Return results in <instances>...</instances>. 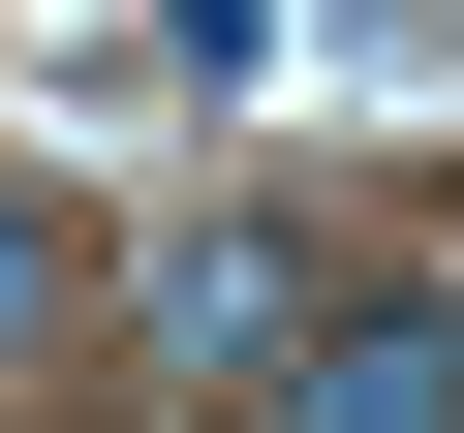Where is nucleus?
I'll list each match as a JSON object with an SVG mask.
<instances>
[{
  "label": "nucleus",
  "instance_id": "1",
  "mask_svg": "<svg viewBox=\"0 0 464 433\" xmlns=\"http://www.w3.org/2000/svg\"><path fill=\"white\" fill-rule=\"evenodd\" d=\"M93 310H124L155 371H248V402H279V341H310V216H155Z\"/></svg>",
  "mask_w": 464,
  "mask_h": 433
},
{
  "label": "nucleus",
  "instance_id": "3",
  "mask_svg": "<svg viewBox=\"0 0 464 433\" xmlns=\"http://www.w3.org/2000/svg\"><path fill=\"white\" fill-rule=\"evenodd\" d=\"M32 341H93V216H63V186H0V371H32Z\"/></svg>",
  "mask_w": 464,
  "mask_h": 433
},
{
  "label": "nucleus",
  "instance_id": "2",
  "mask_svg": "<svg viewBox=\"0 0 464 433\" xmlns=\"http://www.w3.org/2000/svg\"><path fill=\"white\" fill-rule=\"evenodd\" d=\"M279 402H310V433H433V402H464V279H310Z\"/></svg>",
  "mask_w": 464,
  "mask_h": 433
}]
</instances>
